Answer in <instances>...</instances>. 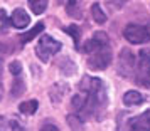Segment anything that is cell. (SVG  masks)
Returning <instances> with one entry per match:
<instances>
[{"mask_svg":"<svg viewBox=\"0 0 150 131\" xmlns=\"http://www.w3.org/2000/svg\"><path fill=\"white\" fill-rule=\"evenodd\" d=\"M106 104H108V96L101 79L84 76L79 83V92L73 97L71 103V108L76 113V119L78 121H84L89 118L101 119Z\"/></svg>","mask_w":150,"mask_h":131,"instance_id":"cell-1","label":"cell"},{"mask_svg":"<svg viewBox=\"0 0 150 131\" xmlns=\"http://www.w3.org/2000/svg\"><path fill=\"white\" fill-rule=\"evenodd\" d=\"M83 50L88 54V66L91 71L106 69L110 66V62H111L110 41L105 32H96L89 41H86Z\"/></svg>","mask_w":150,"mask_h":131,"instance_id":"cell-2","label":"cell"},{"mask_svg":"<svg viewBox=\"0 0 150 131\" xmlns=\"http://www.w3.org/2000/svg\"><path fill=\"white\" fill-rule=\"evenodd\" d=\"M133 81L138 86L150 88V49H142L135 62Z\"/></svg>","mask_w":150,"mask_h":131,"instance_id":"cell-3","label":"cell"},{"mask_svg":"<svg viewBox=\"0 0 150 131\" xmlns=\"http://www.w3.org/2000/svg\"><path fill=\"white\" fill-rule=\"evenodd\" d=\"M123 37L130 44L150 42V24H128L123 29Z\"/></svg>","mask_w":150,"mask_h":131,"instance_id":"cell-4","label":"cell"},{"mask_svg":"<svg viewBox=\"0 0 150 131\" xmlns=\"http://www.w3.org/2000/svg\"><path fill=\"white\" fill-rule=\"evenodd\" d=\"M59 50H61V42L52 39L51 35H42L41 39L37 41V46H35V55L42 62H47Z\"/></svg>","mask_w":150,"mask_h":131,"instance_id":"cell-5","label":"cell"},{"mask_svg":"<svg viewBox=\"0 0 150 131\" xmlns=\"http://www.w3.org/2000/svg\"><path fill=\"white\" fill-rule=\"evenodd\" d=\"M120 131H150V109L133 118H128L127 123L120 126Z\"/></svg>","mask_w":150,"mask_h":131,"instance_id":"cell-6","label":"cell"},{"mask_svg":"<svg viewBox=\"0 0 150 131\" xmlns=\"http://www.w3.org/2000/svg\"><path fill=\"white\" fill-rule=\"evenodd\" d=\"M135 62H137V59L133 57V54L130 52L128 49H123L122 55H120V74H123V76H133Z\"/></svg>","mask_w":150,"mask_h":131,"instance_id":"cell-7","label":"cell"},{"mask_svg":"<svg viewBox=\"0 0 150 131\" xmlns=\"http://www.w3.org/2000/svg\"><path fill=\"white\" fill-rule=\"evenodd\" d=\"M10 25H14L15 29H25L30 24V17L25 14V10L22 8H15L12 15H10Z\"/></svg>","mask_w":150,"mask_h":131,"instance_id":"cell-8","label":"cell"},{"mask_svg":"<svg viewBox=\"0 0 150 131\" xmlns=\"http://www.w3.org/2000/svg\"><path fill=\"white\" fill-rule=\"evenodd\" d=\"M0 131H25L22 123L14 116H0Z\"/></svg>","mask_w":150,"mask_h":131,"instance_id":"cell-9","label":"cell"},{"mask_svg":"<svg viewBox=\"0 0 150 131\" xmlns=\"http://www.w3.org/2000/svg\"><path fill=\"white\" fill-rule=\"evenodd\" d=\"M145 103V97L138 91H127L123 96V104L125 106H140Z\"/></svg>","mask_w":150,"mask_h":131,"instance_id":"cell-10","label":"cell"},{"mask_svg":"<svg viewBox=\"0 0 150 131\" xmlns=\"http://www.w3.org/2000/svg\"><path fill=\"white\" fill-rule=\"evenodd\" d=\"M66 12H68V15H71L73 19H81L83 17L81 0H68V4H66Z\"/></svg>","mask_w":150,"mask_h":131,"instance_id":"cell-11","label":"cell"},{"mask_svg":"<svg viewBox=\"0 0 150 131\" xmlns=\"http://www.w3.org/2000/svg\"><path fill=\"white\" fill-rule=\"evenodd\" d=\"M42 29H44V24H41V22H39V24H37V25H35L34 29H30L29 32H25V34H22V35H21V44L24 46V44L30 42V41H32V39L35 37V35H39V34H41V32H42Z\"/></svg>","mask_w":150,"mask_h":131,"instance_id":"cell-12","label":"cell"},{"mask_svg":"<svg viewBox=\"0 0 150 131\" xmlns=\"http://www.w3.org/2000/svg\"><path fill=\"white\" fill-rule=\"evenodd\" d=\"M37 106H39V103H37L35 99L24 101V103H21V106H19V111H21L22 114H34L35 111H37Z\"/></svg>","mask_w":150,"mask_h":131,"instance_id":"cell-13","label":"cell"},{"mask_svg":"<svg viewBox=\"0 0 150 131\" xmlns=\"http://www.w3.org/2000/svg\"><path fill=\"white\" fill-rule=\"evenodd\" d=\"M29 7L35 15H41L47 8V0H29Z\"/></svg>","mask_w":150,"mask_h":131,"instance_id":"cell-14","label":"cell"},{"mask_svg":"<svg viewBox=\"0 0 150 131\" xmlns=\"http://www.w3.org/2000/svg\"><path fill=\"white\" fill-rule=\"evenodd\" d=\"M91 14H93V19H95L96 24H105L106 22V15H105V12L101 10V7L98 4H95L91 7Z\"/></svg>","mask_w":150,"mask_h":131,"instance_id":"cell-15","label":"cell"},{"mask_svg":"<svg viewBox=\"0 0 150 131\" xmlns=\"http://www.w3.org/2000/svg\"><path fill=\"white\" fill-rule=\"evenodd\" d=\"M68 34H71V37H73V41H74V46L78 47V42H79V30H78V27H74V25H69V27L64 29Z\"/></svg>","mask_w":150,"mask_h":131,"instance_id":"cell-16","label":"cell"},{"mask_svg":"<svg viewBox=\"0 0 150 131\" xmlns=\"http://www.w3.org/2000/svg\"><path fill=\"white\" fill-rule=\"evenodd\" d=\"M8 69H10V72H12L14 76H19V74L22 72V66H21V64H19L17 61H15V62H10Z\"/></svg>","mask_w":150,"mask_h":131,"instance_id":"cell-17","label":"cell"},{"mask_svg":"<svg viewBox=\"0 0 150 131\" xmlns=\"http://www.w3.org/2000/svg\"><path fill=\"white\" fill-rule=\"evenodd\" d=\"M2 72H4V61L0 59V99L4 96V86H2Z\"/></svg>","mask_w":150,"mask_h":131,"instance_id":"cell-18","label":"cell"},{"mask_svg":"<svg viewBox=\"0 0 150 131\" xmlns=\"http://www.w3.org/2000/svg\"><path fill=\"white\" fill-rule=\"evenodd\" d=\"M41 131H59V130H57V128H56L52 123H46V124L41 128Z\"/></svg>","mask_w":150,"mask_h":131,"instance_id":"cell-19","label":"cell"},{"mask_svg":"<svg viewBox=\"0 0 150 131\" xmlns=\"http://www.w3.org/2000/svg\"><path fill=\"white\" fill-rule=\"evenodd\" d=\"M125 2H127V0H111V5H113V7H122Z\"/></svg>","mask_w":150,"mask_h":131,"instance_id":"cell-20","label":"cell"}]
</instances>
